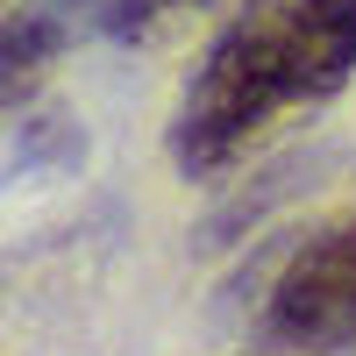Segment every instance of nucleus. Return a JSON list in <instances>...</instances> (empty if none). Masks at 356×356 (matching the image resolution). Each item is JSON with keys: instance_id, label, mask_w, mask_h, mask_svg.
<instances>
[{"instance_id": "f03ea898", "label": "nucleus", "mask_w": 356, "mask_h": 356, "mask_svg": "<svg viewBox=\"0 0 356 356\" xmlns=\"http://www.w3.org/2000/svg\"><path fill=\"white\" fill-rule=\"evenodd\" d=\"M264 335L285 349H342L356 342V207L314 228L264 300Z\"/></svg>"}, {"instance_id": "f257e3e1", "label": "nucleus", "mask_w": 356, "mask_h": 356, "mask_svg": "<svg viewBox=\"0 0 356 356\" xmlns=\"http://www.w3.org/2000/svg\"><path fill=\"white\" fill-rule=\"evenodd\" d=\"M356 72V0H264L207 50L171 122V157L221 171L278 107L342 93Z\"/></svg>"}, {"instance_id": "7ed1b4c3", "label": "nucleus", "mask_w": 356, "mask_h": 356, "mask_svg": "<svg viewBox=\"0 0 356 356\" xmlns=\"http://www.w3.org/2000/svg\"><path fill=\"white\" fill-rule=\"evenodd\" d=\"M65 15H79L86 29H100V36H143L157 15L171 8H200V0H57Z\"/></svg>"}]
</instances>
